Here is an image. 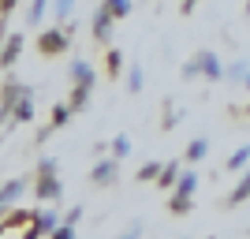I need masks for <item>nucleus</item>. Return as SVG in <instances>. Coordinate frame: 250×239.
<instances>
[{"instance_id":"nucleus-1","label":"nucleus","mask_w":250,"mask_h":239,"mask_svg":"<svg viewBox=\"0 0 250 239\" xmlns=\"http://www.w3.org/2000/svg\"><path fill=\"white\" fill-rule=\"evenodd\" d=\"M52 161H45L42 165V179H38V195L42 198H60V183H56V176H52Z\"/></svg>"},{"instance_id":"nucleus-2","label":"nucleus","mask_w":250,"mask_h":239,"mask_svg":"<svg viewBox=\"0 0 250 239\" xmlns=\"http://www.w3.org/2000/svg\"><path fill=\"white\" fill-rule=\"evenodd\" d=\"M194 187H198V176H183L179 179V191H176V198H172V209H176V213H187V198H190Z\"/></svg>"},{"instance_id":"nucleus-3","label":"nucleus","mask_w":250,"mask_h":239,"mask_svg":"<svg viewBox=\"0 0 250 239\" xmlns=\"http://www.w3.org/2000/svg\"><path fill=\"white\" fill-rule=\"evenodd\" d=\"M22 191H26V183H22V179H11V183H4V187H0V213H8L11 202H19Z\"/></svg>"},{"instance_id":"nucleus-4","label":"nucleus","mask_w":250,"mask_h":239,"mask_svg":"<svg viewBox=\"0 0 250 239\" xmlns=\"http://www.w3.org/2000/svg\"><path fill=\"white\" fill-rule=\"evenodd\" d=\"M63 49H67V38L60 30H49L42 38V52H63Z\"/></svg>"},{"instance_id":"nucleus-5","label":"nucleus","mask_w":250,"mask_h":239,"mask_svg":"<svg viewBox=\"0 0 250 239\" xmlns=\"http://www.w3.org/2000/svg\"><path fill=\"white\" fill-rule=\"evenodd\" d=\"M108 19H112V15H108V11H97V22H94V34H97V42H108V34H112V22H108Z\"/></svg>"},{"instance_id":"nucleus-6","label":"nucleus","mask_w":250,"mask_h":239,"mask_svg":"<svg viewBox=\"0 0 250 239\" xmlns=\"http://www.w3.org/2000/svg\"><path fill=\"white\" fill-rule=\"evenodd\" d=\"M71 75H75V79H79V90H90V86H94V71H90V67H86L83 60H75Z\"/></svg>"},{"instance_id":"nucleus-7","label":"nucleus","mask_w":250,"mask_h":239,"mask_svg":"<svg viewBox=\"0 0 250 239\" xmlns=\"http://www.w3.org/2000/svg\"><path fill=\"white\" fill-rule=\"evenodd\" d=\"M112 179H116V161H104L94 168V183H112Z\"/></svg>"},{"instance_id":"nucleus-8","label":"nucleus","mask_w":250,"mask_h":239,"mask_svg":"<svg viewBox=\"0 0 250 239\" xmlns=\"http://www.w3.org/2000/svg\"><path fill=\"white\" fill-rule=\"evenodd\" d=\"M19 49H22V38H19V34H11V38H8V45H4V56H0V60H4V64H11L15 56H19Z\"/></svg>"},{"instance_id":"nucleus-9","label":"nucleus","mask_w":250,"mask_h":239,"mask_svg":"<svg viewBox=\"0 0 250 239\" xmlns=\"http://www.w3.org/2000/svg\"><path fill=\"white\" fill-rule=\"evenodd\" d=\"M30 112H34V109H30V94L22 90V94H19V105H15V120H22V124H26V120H30Z\"/></svg>"},{"instance_id":"nucleus-10","label":"nucleus","mask_w":250,"mask_h":239,"mask_svg":"<svg viewBox=\"0 0 250 239\" xmlns=\"http://www.w3.org/2000/svg\"><path fill=\"white\" fill-rule=\"evenodd\" d=\"M247 195H250V172H247V179H243L239 187L231 191V198H228V202H231V206H239V202H243V198H247Z\"/></svg>"},{"instance_id":"nucleus-11","label":"nucleus","mask_w":250,"mask_h":239,"mask_svg":"<svg viewBox=\"0 0 250 239\" xmlns=\"http://www.w3.org/2000/svg\"><path fill=\"white\" fill-rule=\"evenodd\" d=\"M187 157H190V161H202V157H206V138L190 142V146H187Z\"/></svg>"},{"instance_id":"nucleus-12","label":"nucleus","mask_w":250,"mask_h":239,"mask_svg":"<svg viewBox=\"0 0 250 239\" xmlns=\"http://www.w3.org/2000/svg\"><path fill=\"white\" fill-rule=\"evenodd\" d=\"M157 179H161V187H168V183L176 179V165H165V168H161V176H157Z\"/></svg>"},{"instance_id":"nucleus-13","label":"nucleus","mask_w":250,"mask_h":239,"mask_svg":"<svg viewBox=\"0 0 250 239\" xmlns=\"http://www.w3.org/2000/svg\"><path fill=\"white\" fill-rule=\"evenodd\" d=\"M112 146H116V157H124L127 150H131V142H127V135H120V138H116Z\"/></svg>"},{"instance_id":"nucleus-14","label":"nucleus","mask_w":250,"mask_h":239,"mask_svg":"<svg viewBox=\"0 0 250 239\" xmlns=\"http://www.w3.org/2000/svg\"><path fill=\"white\" fill-rule=\"evenodd\" d=\"M52 239H75V228H71V224H63V228L52 232Z\"/></svg>"},{"instance_id":"nucleus-15","label":"nucleus","mask_w":250,"mask_h":239,"mask_svg":"<svg viewBox=\"0 0 250 239\" xmlns=\"http://www.w3.org/2000/svg\"><path fill=\"white\" fill-rule=\"evenodd\" d=\"M131 90H142V71L138 67H131Z\"/></svg>"},{"instance_id":"nucleus-16","label":"nucleus","mask_w":250,"mask_h":239,"mask_svg":"<svg viewBox=\"0 0 250 239\" xmlns=\"http://www.w3.org/2000/svg\"><path fill=\"white\" fill-rule=\"evenodd\" d=\"M247 157H250V150H247V146H243V150H239V153H235V157H231V168H239V165H243V161H247Z\"/></svg>"},{"instance_id":"nucleus-17","label":"nucleus","mask_w":250,"mask_h":239,"mask_svg":"<svg viewBox=\"0 0 250 239\" xmlns=\"http://www.w3.org/2000/svg\"><path fill=\"white\" fill-rule=\"evenodd\" d=\"M104 11H108V15H127V11H131V8H127V4H108V8H104Z\"/></svg>"},{"instance_id":"nucleus-18","label":"nucleus","mask_w":250,"mask_h":239,"mask_svg":"<svg viewBox=\"0 0 250 239\" xmlns=\"http://www.w3.org/2000/svg\"><path fill=\"white\" fill-rule=\"evenodd\" d=\"M157 172H161V168H157V165H146V168H142V172H138V179H153Z\"/></svg>"},{"instance_id":"nucleus-19","label":"nucleus","mask_w":250,"mask_h":239,"mask_svg":"<svg viewBox=\"0 0 250 239\" xmlns=\"http://www.w3.org/2000/svg\"><path fill=\"white\" fill-rule=\"evenodd\" d=\"M138 232H142V228H138V224H135V228L127 232V236H124V239H138Z\"/></svg>"}]
</instances>
